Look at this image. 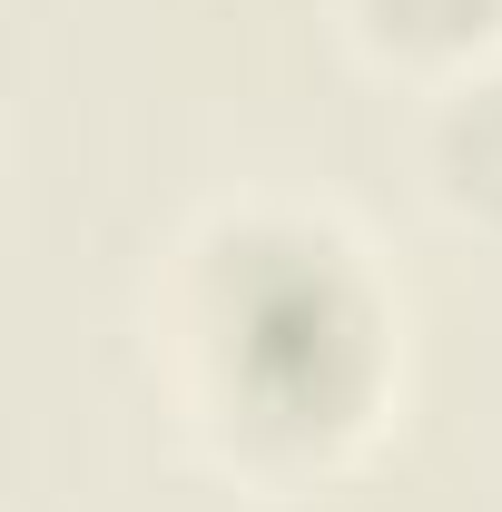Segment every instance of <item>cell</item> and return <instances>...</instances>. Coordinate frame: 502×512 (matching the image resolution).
<instances>
[{"label": "cell", "instance_id": "3", "mask_svg": "<svg viewBox=\"0 0 502 512\" xmlns=\"http://www.w3.org/2000/svg\"><path fill=\"white\" fill-rule=\"evenodd\" d=\"M335 20L375 69L424 79V89L483 69L502 50V0H335Z\"/></svg>", "mask_w": 502, "mask_h": 512}, {"label": "cell", "instance_id": "1", "mask_svg": "<svg viewBox=\"0 0 502 512\" xmlns=\"http://www.w3.org/2000/svg\"><path fill=\"white\" fill-rule=\"evenodd\" d=\"M158 375L217 473L315 493L384 434L404 316L335 217L237 197L207 207L158 276Z\"/></svg>", "mask_w": 502, "mask_h": 512}, {"label": "cell", "instance_id": "2", "mask_svg": "<svg viewBox=\"0 0 502 512\" xmlns=\"http://www.w3.org/2000/svg\"><path fill=\"white\" fill-rule=\"evenodd\" d=\"M414 178H424V197H434V217L473 227V237H502V60L424 89Z\"/></svg>", "mask_w": 502, "mask_h": 512}]
</instances>
